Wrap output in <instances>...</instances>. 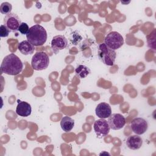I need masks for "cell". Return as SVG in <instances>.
Wrapping results in <instances>:
<instances>
[{"instance_id":"52a82bcc","label":"cell","mask_w":156,"mask_h":156,"mask_svg":"<svg viewBox=\"0 0 156 156\" xmlns=\"http://www.w3.org/2000/svg\"><path fill=\"white\" fill-rule=\"evenodd\" d=\"M93 128L96 136L99 138L107 135L110 129L107 121L101 118L94 121Z\"/></svg>"},{"instance_id":"ffe728a7","label":"cell","mask_w":156,"mask_h":156,"mask_svg":"<svg viewBox=\"0 0 156 156\" xmlns=\"http://www.w3.org/2000/svg\"><path fill=\"white\" fill-rule=\"evenodd\" d=\"M9 29L4 25L2 24L0 27V36L1 37H7L10 33Z\"/></svg>"},{"instance_id":"277c9868","label":"cell","mask_w":156,"mask_h":156,"mask_svg":"<svg viewBox=\"0 0 156 156\" xmlns=\"http://www.w3.org/2000/svg\"><path fill=\"white\" fill-rule=\"evenodd\" d=\"M49 64V56L44 52H37L32 58L31 66L32 68L36 71H41L46 69Z\"/></svg>"},{"instance_id":"44dd1931","label":"cell","mask_w":156,"mask_h":156,"mask_svg":"<svg viewBox=\"0 0 156 156\" xmlns=\"http://www.w3.org/2000/svg\"><path fill=\"white\" fill-rule=\"evenodd\" d=\"M82 38V37L79 34H75V32H74L72 34V38L71 39V41L74 44H77V43H79Z\"/></svg>"},{"instance_id":"7a4b0ae2","label":"cell","mask_w":156,"mask_h":156,"mask_svg":"<svg viewBox=\"0 0 156 156\" xmlns=\"http://www.w3.org/2000/svg\"><path fill=\"white\" fill-rule=\"evenodd\" d=\"M26 38L27 41L34 46H40L46 41L47 32L42 26L35 24L29 28Z\"/></svg>"},{"instance_id":"9c48e42d","label":"cell","mask_w":156,"mask_h":156,"mask_svg":"<svg viewBox=\"0 0 156 156\" xmlns=\"http://www.w3.org/2000/svg\"><path fill=\"white\" fill-rule=\"evenodd\" d=\"M130 127L136 135H142L147 130L148 124L146 120L142 118H135L132 121Z\"/></svg>"},{"instance_id":"e0dca14e","label":"cell","mask_w":156,"mask_h":156,"mask_svg":"<svg viewBox=\"0 0 156 156\" xmlns=\"http://www.w3.org/2000/svg\"><path fill=\"white\" fill-rule=\"evenodd\" d=\"M147 46L151 49L155 51V30L154 29L152 32L150 33L148 35L146 36Z\"/></svg>"},{"instance_id":"6da1fadb","label":"cell","mask_w":156,"mask_h":156,"mask_svg":"<svg viewBox=\"0 0 156 156\" xmlns=\"http://www.w3.org/2000/svg\"><path fill=\"white\" fill-rule=\"evenodd\" d=\"M23 69V62L20 58L13 53L6 55L1 64V73L10 76L19 74L22 71Z\"/></svg>"},{"instance_id":"2e32d148","label":"cell","mask_w":156,"mask_h":156,"mask_svg":"<svg viewBox=\"0 0 156 156\" xmlns=\"http://www.w3.org/2000/svg\"><path fill=\"white\" fill-rule=\"evenodd\" d=\"M76 75L80 79L85 78L90 73V69L85 65H79L75 69Z\"/></svg>"},{"instance_id":"ba28073f","label":"cell","mask_w":156,"mask_h":156,"mask_svg":"<svg viewBox=\"0 0 156 156\" xmlns=\"http://www.w3.org/2000/svg\"><path fill=\"white\" fill-rule=\"evenodd\" d=\"M107 122L111 129L117 130L124 126L126 124V118L121 114L113 113L108 118Z\"/></svg>"},{"instance_id":"9a60e30c","label":"cell","mask_w":156,"mask_h":156,"mask_svg":"<svg viewBox=\"0 0 156 156\" xmlns=\"http://www.w3.org/2000/svg\"><path fill=\"white\" fill-rule=\"evenodd\" d=\"M60 126L64 132H70L74 126V121L70 117L64 116L60 121Z\"/></svg>"},{"instance_id":"5b68a950","label":"cell","mask_w":156,"mask_h":156,"mask_svg":"<svg viewBox=\"0 0 156 156\" xmlns=\"http://www.w3.org/2000/svg\"><path fill=\"white\" fill-rule=\"evenodd\" d=\"M104 42L107 47L115 51L123 45L124 39L119 33L112 31L107 35L104 39Z\"/></svg>"},{"instance_id":"ac0fdd59","label":"cell","mask_w":156,"mask_h":156,"mask_svg":"<svg viewBox=\"0 0 156 156\" xmlns=\"http://www.w3.org/2000/svg\"><path fill=\"white\" fill-rule=\"evenodd\" d=\"M12 9V5L10 3L8 2H4L1 4L0 6V12L2 14L8 15L11 13Z\"/></svg>"},{"instance_id":"30bf717a","label":"cell","mask_w":156,"mask_h":156,"mask_svg":"<svg viewBox=\"0 0 156 156\" xmlns=\"http://www.w3.org/2000/svg\"><path fill=\"white\" fill-rule=\"evenodd\" d=\"M68 45L66 38L62 35L54 36L51 41V48L54 54H58L60 51L66 48Z\"/></svg>"},{"instance_id":"3957f363","label":"cell","mask_w":156,"mask_h":156,"mask_svg":"<svg viewBox=\"0 0 156 156\" xmlns=\"http://www.w3.org/2000/svg\"><path fill=\"white\" fill-rule=\"evenodd\" d=\"M99 59L107 66H113L115 62L116 53L115 51L110 49L105 43L101 44L98 52Z\"/></svg>"},{"instance_id":"5bb4252c","label":"cell","mask_w":156,"mask_h":156,"mask_svg":"<svg viewBox=\"0 0 156 156\" xmlns=\"http://www.w3.org/2000/svg\"><path fill=\"white\" fill-rule=\"evenodd\" d=\"M18 49L21 54L27 55L33 54L35 48L27 40H24L18 44Z\"/></svg>"},{"instance_id":"4fadbf2b","label":"cell","mask_w":156,"mask_h":156,"mask_svg":"<svg viewBox=\"0 0 156 156\" xmlns=\"http://www.w3.org/2000/svg\"><path fill=\"white\" fill-rule=\"evenodd\" d=\"M143 144L142 138L138 135H133L129 136L126 140L127 146L132 150H136L140 149Z\"/></svg>"},{"instance_id":"7c38bea8","label":"cell","mask_w":156,"mask_h":156,"mask_svg":"<svg viewBox=\"0 0 156 156\" xmlns=\"http://www.w3.org/2000/svg\"><path fill=\"white\" fill-rule=\"evenodd\" d=\"M18 103L16 108V113L18 115L26 117L30 115L32 112L31 105L25 101H18Z\"/></svg>"},{"instance_id":"d6986e66","label":"cell","mask_w":156,"mask_h":156,"mask_svg":"<svg viewBox=\"0 0 156 156\" xmlns=\"http://www.w3.org/2000/svg\"><path fill=\"white\" fill-rule=\"evenodd\" d=\"M29 30V26L26 23H21L20 26L18 27V30L22 34V35H26Z\"/></svg>"},{"instance_id":"8fae6325","label":"cell","mask_w":156,"mask_h":156,"mask_svg":"<svg viewBox=\"0 0 156 156\" xmlns=\"http://www.w3.org/2000/svg\"><path fill=\"white\" fill-rule=\"evenodd\" d=\"M95 113L98 117L101 119H105L112 115V109L108 104L101 102L96 106Z\"/></svg>"},{"instance_id":"8992f818","label":"cell","mask_w":156,"mask_h":156,"mask_svg":"<svg viewBox=\"0 0 156 156\" xmlns=\"http://www.w3.org/2000/svg\"><path fill=\"white\" fill-rule=\"evenodd\" d=\"M4 25L5 26L10 32H16L20 24L21 21L19 16L15 13H10L4 18Z\"/></svg>"}]
</instances>
